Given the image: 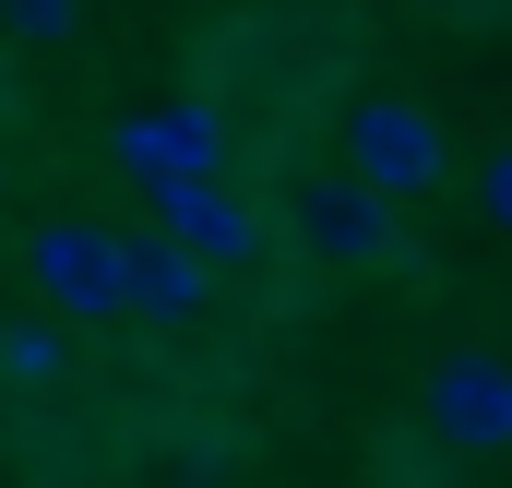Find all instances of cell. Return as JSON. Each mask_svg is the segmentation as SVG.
<instances>
[{
	"instance_id": "obj_1",
	"label": "cell",
	"mask_w": 512,
	"mask_h": 488,
	"mask_svg": "<svg viewBox=\"0 0 512 488\" xmlns=\"http://www.w3.org/2000/svg\"><path fill=\"white\" fill-rule=\"evenodd\" d=\"M12 262H24V286H36L48 322H131V239H120V227L48 215V227H24Z\"/></svg>"
},
{
	"instance_id": "obj_4",
	"label": "cell",
	"mask_w": 512,
	"mask_h": 488,
	"mask_svg": "<svg viewBox=\"0 0 512 488\" xmlns=\"http://www.w3.org/2000/svg\"><path fill=\"white\" fill-rule=\"evenodd\" d=\"M286 250L322 262V274H405L417 250L393 227V203H370L358 179H298L286 191Z\"/></svg>"
},
{
	"instance_id": "obj_10",
	"label": "cell",
	"mask_w": 512,
	"mask_h": 488,
	"mask_svg": "<svg viewBox=\"0 0 512 488\" xmlns=\"http://www.w3.org/2000/svg\"><path fill=\"white\" fill-rule=\"evenodd\" d=\"M477 215L512 239V143H489V155H477Z\"/></svg>"
},
{
	"instance_id": "obj_8",
	"label": "cell",
	"mask_w": 512,
	"mask_h": 488,
	"mask_svg": "<svg viewBox=\"0 0 512 488\" xmlns=\"http://www.w3.org/2000/svg\"><path fill=\"white\" fill-rule=\"evenodd\" d=\"M0 393H24V405H60V393H72V334H60L48 310L0 322Z\"/></svg>"
},
{
	"instance_id": "obj_6",
	"label": "cell",
	"mask_w": 512,
	"mask_h": 488,
	"mask_svg": "<svg viewBox=\"0 0 512 488\" xmlns=\"http://www.w3.org/2000/svg\"><path fill=\"white\" fill-rule=\"evenodd\" d=\"M155 239L227 286V274H251V262H262L274 227H262V203L239 191V179H203V191H167V203H155Z\"/></svg>"
},
{
	"instance_id": "obj_2",
	"label": "cell",
	"mask_w": 512,
	"mask_h": 488,
	"mask_svg": "<svg viewBox=\"0 0 512 488\" xmlns=\"http://www.w3.org/2000/svg\"><path fill=\"white\" fill-rule=\"evenodd\" d=\"M334 179H358L370 203H429L441 179H453V131L429 120L417 96H358L346 108V131H334Z\"/></svg>"
},
{
	"instance_id": "obj_3",
	"label": "cell",
	"mask_w": 512,
	"mask_h": 488,
	"mask_svg": "<svg viewBox=\"0 0 512 488\" xmlns=\"http://www.w3.org/2000/svg\"><path fill=\"white\" fill-rule=\"evenodd\" d=\"M108 167H120L143 203H167V191H203V179H227V167H239V120H215L203 96L131 108V120L108 131Z\"/></svg>"
},
{
	"instance_id": "obj_5",
	"label": "cell",
	"mask_w": 512,
	"mask_h": 488,
	"mask_svg": "<svg viewBox=\"0 0 512 488\" xmlns=\"http://www.w3.org/2000/svg\"><path fill=\"white\" fill-rule=\"evenodd\" d=\"M417 429H429L453 465L512 453V358H501V346H453V358H429V381H417Z\"/></svg>"
},
{
	"instance_id": "obj_7",
	"label": "cell",
	"mask_w": 512,
	"mask_h": 488,
	"mask_svg": "<svg viewBox=\"0 0 512 488\" xmlns=\"http://www.w3.org/2000/svg\"><path fill=\"white\" fill-rule=\"evenodd\" d=\"M131 322H155V334L215 322V274H203V262H179L167 239H131Z\"/></svg>"
},
{
	"instance_id": "obj_11",
	"label": "cell",
	"mask_w": 512,
	"mask_h": 488,
	"mask_svg": "<svg viewBox=\"0 0 512 488\" xmlns=\"http://www.w3.org/2000/svg\"><path fill=\"white\" fill-rule=\"evenodd\" d=\"M0 191H12V155H0Z\"/></svg>"
},
{
	"instance_id": "obj_9",
	"label": "cell",
	"mask_w": 512,
	"mask_h": 488,
	"mask_svg": "<svg viewBox=\"0 0 512 488\" xmlns=\"http://www.w3.org/2000/svg\"><path fill=\"white\" fill-rule=\"evenodd\" d=\"M0 36H24V48H72V36H84V0H0Z\"/></svg>"
}]
</instances>
